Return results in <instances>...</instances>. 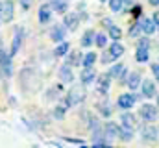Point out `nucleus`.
Here are the masks:
<instances>
[{
	"instance_id": "nucleus-1",
	"label": "nucleus",
	"mask_w": 159,
	"mask_h": 148,
	"mask_svg": "<svg viewBox=\"0 0 159 148\" xmlns=\"http://www.w3.org/2000/svg\"><path fill=\"white\" fill-rule=\"evenodd\" d=\"M85 89L81 87V85H74L70 91H69V95H67V106H76V104H81L83 100H85Z\"/></svg>"
},
{
	"instance_id": "nucleus-2",
	"label": "nucleus",
	"mask_w": 159,
	"mask_h": 148,
	"mask_svg": "<svg viewBox=\"0 0 159 148\" xmlns=\"http://www.w3.org/2000/svg\"><path fill=\"white\" fill-rule=\"evenodd\" d=\"M0 17H2V22H9L13 19V2L11 0H4L0 4Z\"/></svg>"
},
{
	"instance_id": "nucleus-3",
	"label": "nucleus",
	"mask_w": 159,
	"mask_h": 148,
	"mask_svg": "<svg viewBox=\"0 0 159 148\" xmlns=\"http://www.w3.org/2000/svg\"><path fill=\"white\" fill-rule=\"evenodd\" d=\"M141 117L146 120V122H154L157 118V108L152 106V104H144L141 108Z\"/></svg>"
},
{
	"instance_id": "nucleus-4",
	"label": "nucleus",
	"mask_w": 159,
	"mask_h": 148,
	"mask_svg": "<svg viewBox=\"0 0 159 148\" xmlns=\"http://www.w3.org/2000/svg\"><path fill=\"white\" fill-rule=\"evenodd\" d=\"M0 67L6 76H11V54H6L2 48H0Z\"/></svg>"
},
{
	"instance_id": "nucleus-5",
	"label": "nucleus",
	"mask_w": 159,
	"mask_h": 148,
	"mask_svg": "<svg viewBox=\"0 0 159 148\" xmlns=\"http://www.w3.org/2000/svg\"><path fill=\"white\" fill-rule=\"evenodd\" d=\"M133 102H135V95H120L117 100L119 108H122V109H129L133 106Z\"/></svg>"
},
{
	"instance_id": "nucleus-6",
	"label": "nucleus",
	"mask_w": 159,
	"mask_h": 148,
	"mask_svg": "<svg viewBox=\"0 0 159 148\" xmlns=\"http://www.w3.org/2000/svg\"><path fill=\"white\" fill-rule=\"evenodd\" d=\"M143 95H144L146 98L156 96V83H154L152 80H144V81H143Z\"/></svg>"
},
{
	"instance_id": "nucleus-7",
	"label": "nucleus",
	"mask_w": 159,
	"mask_h": 148,
	"mask_svg": "<svg viewBox=\"0 0 159 148\" xmlns=\"http://www.w3.org/2000/svg\"><path fill=\"white\" fill-rule=\"evenodd\" d=\"M20 43H22V28H17V34L13 37V43H11V56H15L17 52H19V48H20Z\"/></svg>"
},
{
	"instance_id": "nucleus-8",
	"label": "nucleus",
	"mask_w": 159,
	"mask_h": 148,
	"mask_svg": "<svg viewBox=\"0 0 159 148\" xmlns=\"http://www.w3.org/2000/svg\"><path fill=\"white\" fill-rule=\"evenodd\" d=\"M78 24H80V21H78V15H74V13H67L65 15V26L69 28V30H76L78 28Z\"/></svg>"
},
{
	"instance_id": "nucleus-9",
	"label": "nucleus",
	"mask_w": 159,
	"mask_h": 148,
	"mask_svg": "<svg viewBox=\"0 0 159 148\" xmlns=\"http://www.w3.org/2000/svg\"><path fill=\"white\" fill-rule=\"evenodd\" d=\"M109 81H111V74H102L100 80H98V91L107 93L109 91Z\"/></svg>"
},
{
	"instance_id": "nucleus-10",
	"label": "nucleus",
	"mask_w": 159,
	"mask_h": 148,
	"mask_svg": "<svg viewBox=\"0 0 159 148\" xmlns=\"http://www.w3.org/2000/svg\"><path fill=\"white\" fill-rule=\"evenodd\" d=\"M50 9H52V6H48V4H44V6H41L39 7V21L43 24H46L48 21H50Z\"/></svg>"
},
{
	"instance_id": "nucleus-11",
	"label": "nucleus",
	"mask_w": 159,
	"mask_h": 148,
	"mask_svg": "<svg viewBox=\"0 0 159 148\" xmlns=\"http://www.w3.org/2000/svg\"><path fill=\"white\" fill-rule=\"evenodd\" d=\"M50 37H52L56 43L63 41V39H65V28H63V26H54L52 32H50Z\"/></svg>"
},
{
	"instance_id": "nucleus-12",
	"label": "nucleus",
	"mask_w": 159,
	"mask_h": 148,
	"mask_svg": "<svg viewBox=\"0 0 159 148\" xmlns=\"http://www.w3.org/2000/svg\"><path fill=\"white\" fill-rule=\"evenodd\" d=\"M141 24H143V32H144L146 35H150V34L156 32V24H157V22H156L154 19H152V21H150V19H144Z\"/></svg>"
},
{
	"instance_id": "nucleus-13",
	"label": "nucleus",
	"mask_w": 159,
	"mask_h": 148,
	"mask_svg": "<svg viewBox=\"0 0 159 148\" xmlns=\"http://www.w3.org/2000/svg\"><path fill=\"white\" fill-rule=\"evenodd\" d=\"M120 118H122V126H126V128H131V130H133V128L137 126V120H135V117H133L131 113H124Z\"/></svg>"
},
{
	"instance_id": "nucleus-14",
	"label": "nucleus",
	"mask_w": 159,
	"mask_h": 148,
	"mask_svg": "<svg viewBox=\"0 0 159 148\" xmlns=\"http://www.w3.org/2000/svg\"><path fill=\"white\" fill-rule=\"evenodd\" d=\"M143 137L148 139V141H156L157 139V130L154 126H144L143 128Z\"/></svg>"
},
{
	"instance_id": "nucleus-15",
	"label": "nucleus",
	"mask_w": 159,
	"mask_h": 148,
	"mask_svg": "<svg viewBox=\"0 0 159 148\" xmlns=\"http://www.w3.org/2000/svg\"><path fill=\"white\" fill-rule=\"evenodd\" d=\"M139 85H141V74L131 72L129 78H128V87H129V89H139Z\"/></svg>"
},
{
	"instance_id": "nucleus-16",
	"label": "nucleus",
	"mask_w": 159,
	"mask_h": 148,
	"mask_svg": "<svg viewBox=\"0 0 159 148\" xmlns=\"http://www.w3.org/2000/svg\"><path fill=\"white\" fill-rule=\"evenodd\" d=\"M59 78H61V81H72V80H74L72 71H70V67H69V65H65V67H61V69H59Z\"/></svg>"
},
{
	"instance_id": "nucleus-17",
	"label": "nucleus",
	"mask_w": 159,
	"mask_h": 148,
	"mask_svg": "<svg viewBox=\"0 0 159 148\" xmlns=\"http://www.w3.org/2000/svg\"><path fill=\"white\" fill-rule=\"evenodd\" d=\"M119 133H120V128L115 122H107V124H106V135H107V137H117Z\"/></svg>"
},
{
	"instance_id": "nucleus-18",
	"label": "nucleus",
	"mask_w": 159,
	"mask_h": 148,
	"mask_svg": "<svg viewBox=\"0 0 159 148\" xmlns=\"http://www.w3.org/2000/svg\"><path fill=\"white\" fill-rule=\"evenodd\" d=\"M135 59H137L139 63H144V61H148V48L137 46V52H135Z\"/></svg>"
},
{
	"instance_id": "nucleus-19",
	"label": "nucleus",
	"mask_w": 159,
	"mask_h": 148,
	"mask_svg": "<svg viewBox=\"0 0 159 148\" xmlns=\"http://www.w3.org/2000/svg\"><path fill=\"white\" fill-rule=\"evenodd\" d=\"M94 74H96V72H94V71H93L91 67H87V69H85V71L81 72V81H83L85 85H87V83H91V81L94 80Z\"/></svg>"
},
{
	"instance_id": "nucleus-20",
	"label": "nucleus",
	"mask_w": 159,
	"mask_h": 148,
	"mask_svg": "<svg viewBox=\"0 0 159 148\" xmlns=\"http://www.w3.org/2000/svg\"><path fill=\"white\" fill-rule=\"evenodd\" d=\"M119 137L122 139V141H131V139H133V130H131V128H126V126H122V128H120Z\"/></svg>"
},
{
	"instance_id": "nucleus-21",
	"label": "nucleus",
	"mask_w": 159,
	"mask_h": 148,
	"mask_svg": "<svg viewBox=\"0 0 159 148\" xmlns=\"http://www.w3.org/2000/svg\"><path fill=\"white\" fill-rule=\"evenodd\" d=\"M93 39H96L94 37V32L93 30H87L83 37H81V46H89V44H93Z\"/></svg>"
},
{
	"instance_id": "nucleus-22",
	"label": "nucleus",
	"mask_w": 159,
	"mask_h": 148,
	"mask_svg": "<svg viewBox=\"0 0 159 148\" xmlns=\"http://www.w3.org/2000/svg\"><path fill=\"white\" fill-rule=\"evenodd\" d=\"M109 50H111V54H113V56H115V58H117V59H119L120 56H122V54H124V46H122V44H120L119 41H115V43H113V44H111V48H109Z\"/></svg>"
},
{
	"instance_id": "nucleus-23",
	"label": "nucleus",
	"mask_w": 159,
	"mask_h": 148,
	"mask_svg": "<svg viewBox=\"0 0 159 148\" xmlns=\"http://www.w3.org/2000/svg\"><path fill=\"white\" fill-rule=\"evenodd\" d=\"M67 50H69V43H65V41H61L57 46H56V50H54V54L57 56V58H61V56H65L67 54Z\"/></svg>"
},
{
	"instance_id": "nucleus-24",
	"label": "nucleus",
	"mask_w": 159,
	"mask_h": 148,
	"mask_svg": "<svg viewBox=\"0 0 159 148\" xmlns=\"http://www.w3.org/2000/svg\"><path fill=\"white\" fill-rule=\"evenodd\" d=\"M80 61H83V59H81V54H80L78 50H74V52L69 54V65H74L76 67Z\"/></svg>"
},
{
	"instance_id": "nucleus-25",
	"label": "nucleus",
	"mask_w": 159,
	"mask_h": 148,
	"mask_svg": "<svg viewBox=\"0 0 159 148\" xmlns=\"http://www.w3.org/2000/svg\"><path fill=\"white\" fill-rule=\"evenodd\" d=\"M94 61H96V54H94V52H89V54L83 58V61H81V63H83L85 67H93V63H94Z\"/></svg>"
},
{
	"instance_id": "nucleus-26",
	"label": "nucleus",
	"mask_w": 159,
	"mask_h": 148,
	"mask_svg": "<svg viewBox=\"0 0 159 148\" xmlns=\"http://www.w3.org/2000/svg\"><path fill=\"white\" fill-rule=\"evenodd\" d=\"M52 7H54L57 13H67V2H63V0H56Z\"/></svg>"
},
{
	"instance_id": "nucleus-27",
	"label": "nucleus",
	"mask_w": 159,
	"mask_h": 148,
	"mask_svg": "<svg viewBox=\"0 0 159 148\" xmlns=\"http://www.w3.org/2000/svg\"><path fill=\"white\" fill-rule=\"evenodd\" d=\"M122 4H124V0H109V7L115 13H119L120 9H122Z\"/></svg>"
},
{
	"instance_id": "nucleus-28",
	"label": "nucleus",
	"mask_w": 159,
	"mask_h": 148,
	"mask_svg": "<svg viewBox=\"0 0 159 148\" xmlns=\"http://www.w3.org/2000/svg\"><path fill=\"white\" fill-rule=\"evenodd\" d=\"M122 72H124V65H115V67H113V69H111V76H113V78H122Z\"/></svg>"
},
{
	"instance_id": "nucleus-29",
	"label": "nucleus",
	"mask_w": 159,
	"mask_h": 148,
	"mask_svg": "<svg viewBox=\"0 0 159 148\" xmlns=\"http://www.w3.org/2000/svg\"><path fill=\"white\" fill-rule=\"evenodd\" d=\"M94 43H96V46L104 48V46L107 44V37H106V34H98V35H96V41H94Z\"/></svg>"
},
{
	"instance_id": "nucleus-30",
	"label": "nucleus",
	"mask_w": 159,
	"mask_h": 148,
	"mask_svg": "<svg viewBox=\"0 0 159 148\" xmlns=\"http://www.w3.org/2000/svg\"><path fill=\"white\" fill-rule=\"evenodd\" d=\"M141 32H143V24H133L129 28V37H137Z\"/></svg>"
},
{
	"instance_id": "nucleus-31",
	"label": "nucleus",
	"mask_w": 159,
	"mask_h": 148,
	"mask_svg": "<svg viewBox=\"0 0 159 148\" xmlns=\"http://www.w3.org/2000/svg\"><path fill=\"white\" fill-rule=\"evenodd\" d=\"M109 35L113 37L115 41H119L120 35H122V32H120V28H117V26H111V28H109Z\"/></svg>"
},
{
	"instance_id": "nucleus-32",
	"label": "nucleus",
	"mask_w": 159,
	"mask_h": 148,
	"mask_svg": "<svg viewBox=\"0 0 159 148\" xmlns=\"http://www.w3.org/2000/svg\"><path fill=\"white\" fill-rule=\"evenodd\" d=\"M113 59H117V58H115V56H113V54H111V50H109V52H106V54H104V56H102V59H100V61H102V63H104V65H107V63H111V61H113Z\"/></svg>"
},
{
	"instance_id": "nucleus-33",
	"label": "nucleus",
	"mask_w": 159,
	"mask_h": 148,
	"mask_svg": "<svg viewBox=\"0 0 159 148\" xmlns=\"http://www.w3.org/2000/svg\"><path fill=\"white\" fill-rule=\"evenodd\" d=\"M54 117L61 120V118L65 117V108H56V109H54Z\"/></svg>"
},
{
	"instance_id": "nucleus-34",
	"label": "nucleus",
	"mask_w": 159,
	"mask_h": 148,
	"mask_svg": "<svg viewBox=\"0 0 159 148\" xmlns=\"http://www.w3.org/2000/svg\"><path fill=\"white\" fill-rule=\"evenodd\" d=\"M141 11H143V9H141V6H135V7L131 9V15H133L135 19H139V17H141Z\"/></svg>"
},
{
	"instance_id": "nucleus-35",
	"label": "nucleus",
	"mask_w": 159,
	"mask_h": 148,
	"mask_svg": "<svg viewBox=\"0 0 159 148\" xmlns=\"http://www.w3.org/2000/svg\"><path fill=\"white\" fill-rule=\"evenodd\" d=\"M152 72L156 76V80L159 81V63H154V65H152Z\"/></svg>"
},
{
	"instance_id": "nucleus-36",
	"label": "nucleus",
	"mask_w": 159,
	"mask_h": 148,
	"mask_svg": "<svg viewBox=\"0 0 159 148\" xmlns=\"http://www.w3.org/2000/svg\"><path fill=\"white\" fill-rule=\"evenodd\" d=\"M65 141H69V143H72V145H85L81 139H74V137H67Z\"/></svg>"
},
{
	"instance_id": "nucleus-37",
	"label": "nucleus",
	"mask_w": 159,
	"mask_h": 148,
	"mask_svg": "<svg viewBox=\"0 0 159 148\" xmlns=\"http://www.w3.org/2000/svg\"><path fill=\"white\" fill-rule=\"evenodd\" d=\"M139 46H143V48H148V46H150L148 39H141V41H139Z\"/></svg>"
},
{
	"instance_id": "nucleus-38",
	"label": "nucleus",
	"mask_w": 159,
	"mask_h": 148,
	"mask_svg": "<svg viewBox=\"0 0 159 148\" xmlns=\"http://www.w3.org/2000/svg\"><path fill=\"white\" fill-rule=\"evenodd\" d=\"M32 2H34V0H20V4H22V7H24V9H28V7L32 6Z\"/></svg>"
},
{
	"instance_id": "nucleus-39",
	"label": "nucleus",
	"mask_w": 159,
	"mask_h": 148,
	"mask_svg": "<svg viewBox=\"0 0 159 148\" xmlns=\"http://www.w3.org/2000/svg\"><path fill=\"white\" fill-rule=\"evenodd\" d=\"M154 21L159 24V11H157V13H154Z\"/></svg>"
},
{
	"instance_id": "nucleus-40",
	"label": "nucleus",
	"mask_w": 159,
	"mask_h": 148,
	"mask_svg": "<svg viewBox=\"0 0 159 148\" xmlns=\"http://www.w3.org/2000/svg\"><path fill=\"white\" fill-rule=\"evenodd\" d=\"M150 4H152V6H157V4H159V0H150Z\"/></svg>"
},
{
	"instance_id": "nucleus-41",
	"label": "nucleus",
	"mask_w": 159,
	"mask_h": 148,
	"mask_svg": "<svg viewBox=\"0 0 159 148\" xmlns=\"http://www.w3.org/2000/svg\"><path fill=\"white\" fill-rule=\"evenodd\" d=\"M124 2H131V0H124Z\"/></svg>"
},
{
	"instance_id": "nucleus-42",
	"label": "nucleus",
	"mask_w": 159,
	"mask_h": 148,
	"mask_svg": "<svg viewBox=\"0 0 159 148\" xmlns=\"http://www.w3.org/2000/svg\"><path fill=\"white\" fill-rule=\"evenodd\" d=\"M100 2H106V0H100Z\"/></svg>"
},
{
	"instance_id": "nucleus-43",
	"label": "nucleus",
	"mask_w": 159,
	"mask_h": 148,
	"mask_svg": "<svg viewBox=\"0 0 159 148\" xmlns=\"http://www.w3.org/2000/svg\"><path fill=\"white\" fill-rule=\"evenodd\" d=\"M0 21H2V17H0Z\"/></svg>"
}]
</instances>
